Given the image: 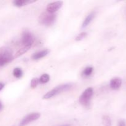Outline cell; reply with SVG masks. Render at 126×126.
<instances>
[{
  "instance_id": "cell-1",
  "label": "cell",
  "mask_w": 126,
  "mask_h": 126,
  "mask_svg": "<svg viewBox=\"0 0 126 126\" xmlns=\"http://www.w3.org/2000/svg\"><path fill=\"white\" fill-rule=\"evenodd\" d=\"M73 85L71 83L64 84L59 85L57 86L55 88L52 89L49 92H47L44 96H43V99H49V98L54 97V96L57 95V94H59L61 92H64V91H68L72 87Z\"/></svg>"
},
{
  "instance_id": "cell-2",
  "label": "cell",
  "mask_w": 126,
  "mask_h": 126,
  "mask_svg": "<svg viewBox=\"0 0 126 126\" xmlns=\"http://www.w3.org/2000/svg\"><path fill=\"white\" fill-rule=\"evenodd\" d=\"M12 50L7 47L0 49V66L5 65L13 60Z\"/></svg>"
},
{
  "instance_id": "cell-3",
  "label": "cell",
  "mask_w": 126,
  "mask_h": 126,
  "mask_svg": "<svg viewBox=\"0 0 126 126\" xmlns=\"http://www.w3.org/2000/svg\"><path fill=\"white\" fill-rule=\"evenodd\" d=\"M56 19V14L49 13L48 12H44L40 15L39 17V22L42 25L49 26L52 25Z\"/></svg>"
},
{
  "instance_id": "cell-4",
  "label": "cell",
  "mask_w": 126,
  "mask_h": 126,
  "mask_svg": "<svg viewBox=\"0 0 126 126\" xmlns=\"http://www.w3.org/2000/svg\"><path fill=\"white\" fill-rule=\"evenodd\" d=\"M94 93V90L92 87L86 89L79 97V102L82 105L87 106L90 103V100Z\"/></svg>"
},
{
  "instance_id": "cell-5",
  "label": "cell",
  "mask_w": 126,
  "mask_h": 126,
  "mask_svg": "<svg viewBox=\"0 0 126 126\" xmlns=\"http://www.w3.org/2000/svg\"><path fill=\"white\" fill-rule=\"evenodd\" d=\"M40 118V114L38 113H30L22 119V121L20 123V126H25L29 123L34 121Z\"/></svg>"
},
{
  "instance_id": "cell-6",
  "label": "cell",
  "mask_w": 126,
  "mask_h": 126,
  "mask_svg": "<svg viewBox=\"0 0 126 126\" xmlns=\"http://www.w3.org/2000/svg\"><path fill=\"white\" fill-rule=\"evenodd\" d=\"M22 44L25 46H32V44L34 42V37L33 34L29 31H24L22 33Z\"/></svg>"
},
{
  "instance_id": "cell-7",
  "label": "cell",
  "mask_w": 126,
  "mask_h": 126,
  "mask_svg": "<svg viewBox=\"0 0 126 126\" xmlns=\"http://www.w3.org/2000/svg\"><path fill=\"white\" fill-rule=\"evenodd\" d=\"M62 4L63 2L62 1H55V2H51L47 6L46 11L49 13L54 14V12L61 8Z\"/></svg>"
},
{
  "instance_id": "cell-8",
  "label": "cell",
  "mask_w": 126,
  "mask_h": 126,
  "mask_svg": "<svg viewBox=\"0 0 126 126\" xmlns=\"http://www.w3.org/2000/svg\"><path fill=\"white\" fill-rule=\"evenodd\" d=\"M110 87L113 90H118L122 85V79L119 77L113 78L110 81Z\"/></svg>"
},
{
  "instance_id": "cell-9",
  "label": "cell",
  "mask_w": 126,
  "mask_h": 126,
  "mask_svg": "<svg viewBox=\"0 0 126 126\" xmlns=\"http://www.w3.org/2000/svg\"><path fill=\"white\" fill-rule=\"evenodd\" d=\"M36 2V1H31V0H15L12 2L14 6L16 7H20L23 6L28 4L33 3V2Z\"/></svg>"
},
{
  "instance_id": "cell-10",
  "label": "cell",
  "mask_w": 126,
  "mask_h": 126,
  "mask_svg": "<svg viewBox=\"0 0 126 126\" xmlns=\"http://www.w3.org/2000/svg\"><path fill=\"white\" fill-rule=\"evenodd\" d=\"M49 51L48 50H47V49L38 52L36 53H34V54L32 55V59H33V60H39V59L46 56V55L49 54Z\"/></svg>"
},
{
  "instance_id": "cell-11",
  "label": "cell",
  "mask_w": 126,
  "mask_h": 126,
  "mask_svg": "<svg viewBox=\"0 0 126 126\" xmlns=\"http://www.w3.org/2000/svg\"><path fill=\"white\" fill-rule=\"evenodd\" d=\"M95 16V12H92L88 15V16L86 17V18H85L84 21L83 22L82 25V28H86V27L89 25L90 24L91 22L93 20V19L94 18Z\"/></svg>"
},
{
  "instance_id": "cell-12",
  "label": "cell",
  "mask_w": 126,
  "mask_h": 126,
  "mask_svg": "<svg viewBox=\"0 0 126 126\" xmlns=\"http://www.w3.org/2000/svg\"><path fill=\"white\" fill-rule=\"evenodd\" d=\"M30 47H31L30 46H24L23 47L21 48L20 49H19V50H18V51L16 53L14 57L17 58V57H18L22 55L23 54H24L25 53L27 52L30 49Z\"/></svg>"
},
{
  "instance_id": "cell-13",
  "label": "cell",
  "mask_w": 126,
  "mask_h": 126,
  "mask_svg": "<svg viewBox=\"0 0 126 126\" xmlns=\"http://www.w3.org/2000/svg\"><path fill=\"white\" fill-rule=\"evenodd\" d=\"M50 81V76L48 74L44 73L41 76L39 79V82L42 84H45Z\"/></svg>"
},
{
  "instance_id": "cell-14",
  "label": "cell",
  "mask_w": 126,
  "mask_h": 126,
  "mask_svg": "<svg viewBox=\"0 0 126 126\" xmlns=\"http://www.w3.org/2000/svg\"><path fill=\"white\" fill-rule=\"evenodd\" d=\"M102 122H103V125L105 126H111L112 122L110 117L108 115L103 116L102 118Z\"/></svg>"
},
{
  "instance_id": "cell-15",
  "label": "cell",
  "mask_w": 126,
  "mask_h": 126,
  "mask_svg": "<svg viewBox=\"0 0 126 126\" xmlns=\"http://www.w3.org/2000/svg\"><path fill=\"white\" fill-rule=\"evenodd\" d=\"M13 75L17 78H20L23 75V71L20 68H16L13 70Z\"/></svg>"
},
{
  "instance_id": "cell-16",
  "label": "cell",
  "mask_w": 126,
  "mask_h": 126,
  "mask_svg": "<svg viewBox=\"0 0 126 126\" xmlns=\"http://www.w3.org/2000/svg\"><path fill=\"white\" fill-rule=\"evenodd\" d=\"M92 71H93V68L91 67V66H88V67L84 69L82 74H83L84 76H90V75L92 74Z\"/></svg>"
},
{
  "instance_id": "cell-17",
  "label": "cell",
  "mask_w": 126,
  "mask_h": 126,
  "mask_svg": "<svg viewBox=\"0 0 126 126\" xmlns=\"http://www.w3.org/2000/svg\"><path fill=\"white\" fill-rule=\"evenodd\" d=\"M39 83V79L38 78H34L32 79V80L30 82V87L32 89H34L37 87V86L38 85Z\"/></svg>"
},
{
  "instance_id": "cell-18",
  "label": "cell",
  "mask_w": 126,
  "mask_h": 126,
  "mask_svg": "<svg viewBox=\"0 0 126 126\" xmlns=\"http://www.w3.org/2000/svg\"><path fill=\"white\" fill-rule=\"evenodd\" d=\"M87 36V33L86 32H82V33H81L80 34H79L75 38V40L76 41H81L82 40V39L85 38V37Z\"/></svg>"
},
{
  "instance_id": "cell-19",
  "label": "cell",
  "mask_w": 126,
  "mask_h": 126,
  "mask_svg": "<svg viewBox=\"0 0 126 126\" xmlns=\"http://www.w3.org/2000/svg\"><path fill=\"white\" fill-rule=\"evenodd\" d=\"M118 126H126V123L125 121L121 120L118 123Z\"/></svg>"
},
{
  "instance_id": "cell-20",
  "label": "cell",
  "mask_w": 126,
  "mask_h": 126,
  "mask_svg": "<svg viewBox=\"0 0 126 126\" xmlns=\"http://www.w3.org/2000/svg\"><path fill=\"white\" fill-rule=\"evenodd\" d=\"M4 84L2 82H0V91L4 88Z\"/></svg>"
},
{
  "instance_id": "cell-21",
  "label": "cell",
  "mask_w": 126,
  "mask_h": 126,
  "mask_svg": "<svg viewBox=\"0 0 126 126\" xmlns=\"http://www.w3.org/2000/svg\"><path fill=\"white\" fill-rule=\"evenodd\" d=\"M59 126H71V125L69 124H63V125H60Z\"/></svg>"
},
{
  "instance_id": "cell-22",
  "label": "cell",
  "mask_w": 126,
  "mask_h": 126,
  "mask_svg": "<svg viewBox=\"0 0 126 126\" xmlns=\"http://www.w3.org/2000/svg\"><path fill=\"white\" fill-rule=\"evenodd\" d=\"M2 103H1V101H0V110L2 108Z\"/></svg>"
}]
</instances>
